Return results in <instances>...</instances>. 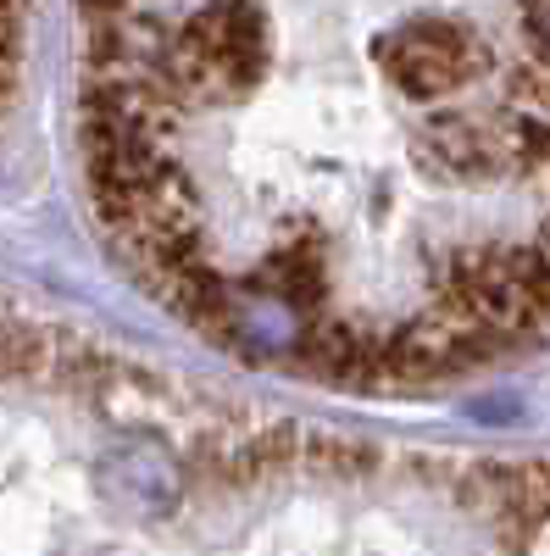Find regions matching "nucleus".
Masks as SVG:
<instances>
[{
	"instance_id": "1",
	"label": "nucleus",
	"mask_w": 550,
	"mask_h": 556,
	"mask_svg": "<svg viewBox=\"0 0 550 556\" xmlns=\"http://www.w3.org/2000/svg\"><path fill=\"white\" fill-rule=\"evenodd\" d=\"M73 139L240 362L411 390L550 334V0H73Z\"/></svg>"
}]
</instances>
